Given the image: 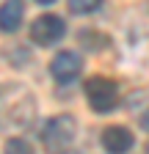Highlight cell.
<instances>
[{"mask_svg": "<svg viewBox=\"0 0 149 154\" xmlns=\"http://www.w3.org/2000/svg\"><path fill=\"white\" fill-rule=\"evenodd\" d=\"M6 151H14V154H22V151H30V146L25 143V140H6Z\"/></svg>", "mask_w": 149, "mask_h": 154, "instance_id": "cell-8", "label": "cell"}, {"mask_svg": "<svg viewBox=\"0 0 149 154\" xmlns=\"http://www.w3.org/2000/svg\"><path fill=\"white\" fill-rule=\"evenodd\" d=\"M146 149H149V146H146Z\"/></svg>", "mask_w": 149, "mask_h": 154, "instance_id": "cell-11", "label": "cell"}, {"mask_svg": "<svg viewBox=\"0 0 149 154\" xmlns=\"http://www.w3.org/2000/svg\"><path fill=\"white\" fill-rule=\"evenodd\" d=\"M36 3H42V6H50V3H55V0H36Z\"/></svg>", "mask_w": 149, "mask_h": 154, "instance_id": "cell-10", "label": "cell"}, {"mask_svg": "<svg viewBox=\"0 0 149 154\" xmlns=\"http://www.w3.org/2000/svg\"><path fill=\"white\" fill-rule=\"evenodd\" d=\"M80 72H83V61H80V55L72 52V50H61L58 55L52 58V63H50V74H52L61 85L72 83Z\"/></svg>", "mask_w": 149, "mask_h": 154, "instance_id": "cell-4", "label": "cell"}, {"mask_svg": "<svg viewBox=\"0 0 149 154\" xmlns=\"http://www.w3.org/2000/svg\"><path fill=\"white\" fill-rule=\"evenodd\" d=\"M100 6V0H69V8L74 14H91V11H97Z\"/></svg>", "mask_w": 149, "mask_h": 154, "instance_id": "cell-7", "label": "cell"}, {"mask_svg": "<svg viewBox=\"0 0 149 154\" xmlns=\"http://www.w3.org/2000/svg\"><path fill=\"white\" fill-rule=\"evenodd\" d=\"M141 127H144V129H149V110L141 116Z\"/></svg>", "mask_w": 149, "mask_h": 154, "instance_id": "cell-9", "label": "cell"}, {"mask_svg": "<svg viewBox=\"0 0 149 154\" xmlns=\"http://www.w3.org/2000/svg\"><path fill=\"white\" fill-rule=\"evenodd\" d=\"M74 138H78V121L72 119V116H55V119H50L42 129V143L44 149L50 151H66Z\"/></svg>", "mask_w": 149, "mask_h": 154, "instance_id": "cell-1", "label": "cell"}, {"mask_svg": "<svg viewBox=\"0 0 149 154\" xmlns=\"http://www.w3.org/2000/svg\"><path fill=\"white\" fill-rule=\"evenodd\" d=\"M133 143H135V138L127 127H105V132H102V149L105 151H113V154L130 151Z\"/></svg>", "mask_w": 149, "mask_h": 154, "instance_id": "cell-6", "label": "cell"}, {"mask_svg": "<svg viewBox=\"0 0 149 154\" xmlns=\"http://www.w3.org/2000/svg\"><path fill=\"white\" fill-rule=\"evenodd\" d=\"M25 19V3L22 0H3L0 3V30L3 33H17Z\"/></svg>", "mask_w": 149, "mask_h": 154, "instance_id": "cell-5", "label": "cell"}, {"mask_svg": "<svg viewBox=\"0 0 149 154\" xmlns=\"http://www.w3.org/2000/svg\"><path fill=\"white\" fill-rule=\"evenodd\" d=\"M64 33H66V25H64V19L55 17V14H42V17H36L30 22V38L39 47H50L55 42H61Z\"/></svg>", "mask_w": 149, "mask_h": 154, "instance_id": "cell-3", "label": "cell"}, {"mask_svg": "<svg viewBox=\"0 0 149 154\" xmlns=\"http://www.w3.org/2000/svg\"><path fill=\"white\" fill-rule=\"evenodd\" d=\"M86 99H88V105H91L94 113H110L119 105L116 83L108 80V77H91L86 83Z\"/></svg>", "mask_w": 149, "mask_h": 154, "instance_id": "cell-2", "label": "cell"}]
</instances>
